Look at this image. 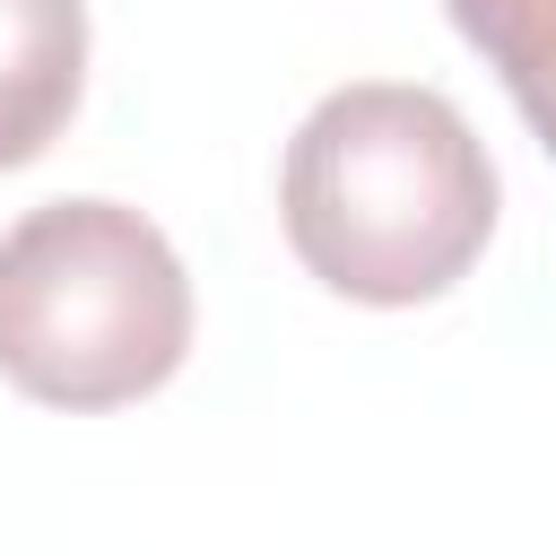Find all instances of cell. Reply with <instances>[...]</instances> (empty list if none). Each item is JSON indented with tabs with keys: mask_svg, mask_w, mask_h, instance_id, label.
<instances>
[{
	"mask_svg": "<svg viewBox=\"0 0 556 556\" xmlns=\"http://www.w3.org/2000/svg\"><path fill=\"white\" fill-rule=\"evenodd\" d=\"M295 261L348 304H426L495 235V165L452 96L356 78L304 113L278 174Z\"/></svg>",
	"mask_w": 556,
	"mask_h": 556,
	"instance_id": "1",
	"label": "cell"
},
{
	"mask_svg": "<svg viewBox=\"0 0 556 556\" xmlns=\"http://www.w3.org/2000/svg\"><path fill=\"white\" fill-rule=\"evenodd\" d=\"M191 356V278L122 200H43L0 235V382L43 408H122Z\"/></svg>",
	"mask_w": 556,
	"mask_h": 556,
	"instance_id": "2",
	"label": "cell"
},
{
	"mask_svg": "<svg viewBox=\"0 0 556 556\" xmlns=\"http://www.w3.org/2000/svg\"><path fill=\"white\" fill-rule=\"evenodd\" d=\"M87 87V0H0V174L35 165Z\"/></svg>",
	"mask_w": 556,
	"mask_h": 556,
	"instance_id": "3",
	"label": "cell"
},
{
	"mask_svg": "<svg viewBox=\"0 0 556 556\" xmlns=\"http://www.w3.org/2000/svg\"><path fill=\"white\" fill-rule=\"evenodd\" d=\"M443 9L486 52V70L504 78L530 139L556 156V0H443Z\"/></svg>",
	"mask_w": 556,
	"mask_h": 556,
	"instance_id": "4",
	"label": "cell"
}]
</instances>
